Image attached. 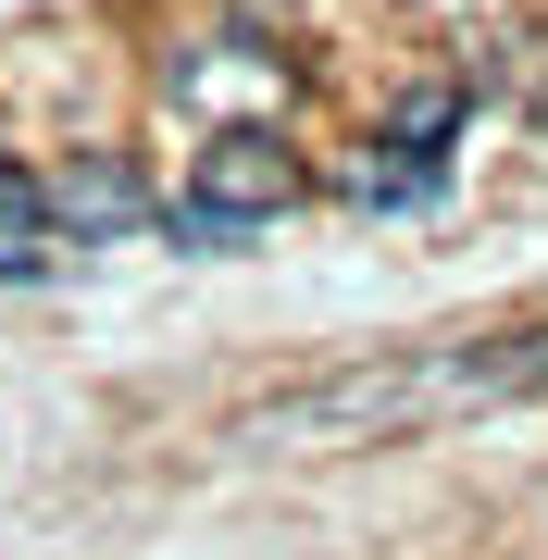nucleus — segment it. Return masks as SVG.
Masks as SVG:
<instances>
[{
	"mask_svg": "<svg viewBox=\"0 0 548 560\" xmlns=\"http://www.w3.org/2000/svg\"><path fill=\"white\" fill-rule=\"evenodd\" d=\"M548 386V324L536 337H448V349H386L337 386H300V399L249 411L237 436L249 448H374V436H411V423H474V411H511Z\"/></svg>",
	"mask_w": 548,
	"mask_h": 560,
	"instance_id": "1",
	"label": "nucleus"
},
{
	"mask_svg": "<svg viewBox=\"0 0 548 560\" xmlns=\"http://www.w3.org/2000/svg\"><path fill=\"white\" fill-rule=\"evenodd\" d=\"M300 200H312V175H300V150H287L275 125H224V138L200 150V187H187V212L224 224V237H249V224H275Z\"/></svg>",
	"mask_w": 548,
	"mask_h": 560,
	"instance_id": "2",
	"label": "nucleus"
},
{
	"mask_svg": "<svg viewBox=\"0 0 548 560\" xmlns=\"http://www.w3.org/2000/svg\"><path fill=\"white\" fill-rule=\"evenodd\" d=\"M38 224H62V237H125V224H150V187L125 162H62V175H38Z\"/></svg>",
	"mask_w": 548,
	"mask_h": 560,
	"instance_id": "3",
	"label": "nucleus"
},
{
	"mask_svg": "<svg viewBox=\"0 0 548 560\" xmlns=\"http://www.w3.org/2000/svg\"><path fill=\"white\" fill-rule=\"evenodd\" d=\"M175 88H187L200 113H224V101H237L249 125H263V113L287 101V62H212V50H187V62H175Z\"/></svg>",
	"mask_w": 548,
	"mask_h": 560,
	"instance_id": "4",
	"label": "nucleus"
},
{
	"mask_svg": "<svg viewBox=\"0 0 548 560\" xmlns=\"http://www.w3.org/2000/svg\"><path fill=\"white\" fill-rule=\"evenodd\" d=\"M50 275V249H0V287H38Z\"/></svg>",
	"mask_w": 548,
	"mask_h": 560,
	"instance_id": "5",
	"label": "nucleus"
}]
</instances>
